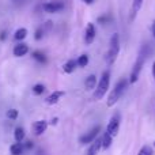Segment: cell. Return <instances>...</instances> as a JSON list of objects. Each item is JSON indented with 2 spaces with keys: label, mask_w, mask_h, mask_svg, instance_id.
I'll return each instance as SVG.
<instances>
[{
  "label": "cell",
  "mask_w": 155,
  "mask_h": 155,
  "mask_svg": "<svg viewBox=\"0 0 155 155\" xmlns=\"http://www.w3.org/2000/svg\"><path fill=\"white\" fill-rule=\"evenodd\" d=\"M109 86H110V71L107 70V71H105V72H102L101 79L98 80V83H97V86H95L93 98L95 99V101L102 99L105 94L107 93V90H109Z\"/></svg>",
  "instance_id": "obj_1"
},
{
  "label": "cell",
  "mask_w": 155,
  "mask_h": 155,
  "mask_svg": "<svg viewBox=\"0 0 155 155\" xmlns=\"http://www.w3.org/2000/svg\"><path fill=\"white\" fill-rule=\"evenodd\" d=\"M118 53H120V35L116 33V34L112 35L109 42V49H107V53L105 56V60H106L107 65H112L113 63L117 60Z\"/></svg>",
  "instance_id": "obj_2"
},
{
  "label": "cell",
  "mask_w": 155,
  "mask_h": 155,
  "mask_svg": "<svg viewBox=\"0 0 155 155\" xmlns=\"http://www.w3.org/2000/svg\"><path fill=\"white\" fill-rule=\"evenodd\" d=\"M127 84H128V82H127L125 79H120V80H118L117 84L114 86V88H113L112 93H110L109 97H107V102H106L107 106L112 107V106H114V105L117 104L118 99L121 98V95H123L124 91H125Z\"/></svg>",
  "instance_id": "obj_3"
},
{
  "label": "cell",
  "mask_w": 155,
  "mask_h": 155,
  "mask_svg": "<svg viewBox=\"0 0 155 155\" xmlns=\"http://www.w3.org/2000/svg\"><path fill=\"white\" fill-rule=\"evenodd\" d=\"M147 57H148V53H147V52L144 53V51L142 49V52L139 53V56H137L136 61H135V64H134V68H132L131 78H129V82H131V83L137 82V79H139V75H140V72H142L143 65H144L146 59H147Z\"/></svg>",
  "instance_id": "obj_4"
},
{
  "label": "cell",
  "mask_w": 155,
  "mask_h": 155,
  "mask_svg": "<svg viewBox=\"0 0 155 155\" xmlns=\"http://www.w3.org/2000/svg\"><path fill=\"white\" fill-rule=\"evenodd\" d=\"M102 131V128H101V125H97V127H94L91 131H88L86 135H83V136H80V139H79V142L82 143V144H90L91 142H94V140L97 139V136L99 135V132Z\"/></svg>",
  "instance_id": "obj_5"
},
{
  "label": "cell",
  "mask_w": 155,
  "mask_h": 155,
  "mask_svg": "<svg viewBox=\"0 0 155 155\" xmlns=\"http://www.w3.org/2000/svg\"><path fill=\"white\" fill-rule=\"evenodd\" d=\"M118 129H120V114H118V113H116V114L110 118L109 124H107L106 132L110 135V136L114 137L116 135L118 134Z\"/></svg>",
  "instance_id": "obj_6"
},
{
  "label": "cell",
  "mask_w": 155,
  "mask_h": 155,
  "mask_svg": "<svg viewBox=\"0 0 155 155\" xmlns=\"http://www.w3.org/2000/svg\"><path fill=\"white\" fill-rule=\"evenodd\" d=\"M44 11L48 14H54V12H59L64 8V3L60 2V0H53V2H48L42 5Z\"/></svg>",
  "instance_id": "obj_7"
},
{
  "label": "cell",
  "mask_w": 155,
  "mask_h": 155,
  "mask_svg": "<svg viewBox=\"0 0 155 155\" xmlns=\"http://www.w3.org/2000/svg\"><path fill=\"white\" fill-rule=\"evenodd\" d=\"M95 35H97V30L95 26L93 23H88L87 27H86V33H84V42L86 45H91L95 40Z\"/></svg>",
  "instance_id": "obj_8"
},
{
  "label": "cell",
  "mask_w": 155,
  "mask_h": 155,
  "mask_svg": "<svg viewBox=\"0 0 155 155\" xmlns=\"http://www.w3.org/2000/svg\"><path fill=\"white\" fill-rule=\"evenodd\" d=\"M46 128H48V121H45V120L35 121V123L33 124V132H34V135H37V136L42 135L44 132L46 131Z\"/></svg>",
  "instance_id": "obj_9"
},
{
  "label": "cell",
  "mask_w": 155,
  "mask_h": 155,
  "mask_svg": "<svg viewBox=\"0 0 155 155\" xmlns=\"http://www.w3.org/2000/svg\"><path fill=\"white\" fill-rule=\"evenodd\" d=\"M64 94H65L64 91H53L51 95L46 97L45 102L48 105H54V104H57V102L61 99V97H64Z\"/></svg>",
  "instance_id": "obj_10"
},
{
  "label": "cell",
  "mask_w": 155,
  "mask_h": 155,
  "mask_svg": "<svg viewBox=\"0 0 155 155\" xmlns=\"http://www.w3.org/2000/svg\"><path fill=\"white\" fill-rule=\"evenodd\" d=\"M101 150V137H97L94 142L90 143V147L87 150V154L86 155H97Z\"/></svg>",
  "instance_id": "obj_11"
},
{
  "label": "cell",
  "mask_w": 155,
  "mask_h": 155,
  "mask_svg": "<svg viewBox=\"0 0 155 155\" xmlns=\"http://www.w3.org/2000/svg\"><path fill=\"white\" fill-rule=\"evenodd\" d=\"M12 52H14V56L22 57V56H25V54L29 52V46H27L26 44L21 42V44H18V45L14 46V51Z\"/></svg>",
  "instance_id": "obj_12"
},
{
  "label": "cell",
  "mask_w": 155,
  "mask_h": 155,
  "mask_svg": "<svg viewBox=\"0 0 155 155\" xmlns=\"http://www.w3.org/2000/svg\"><path fill=\"white\" fill-rule=\"evenodd\" d=\"M113 143V136H110L107 132H104L101 136V150H107Z\"/></svg>",
  "instance_id": "obj_13"
},
{
  "label": "cell",
  "mask_w": 155,
  "mask_h": 155,
  "mask_svg": "<svg viewBox=\"0 0 155 155\" xmlns=\"http://www.w3.org/2000/svg\"><path fill=\"white\" fill-rule=\"evenodd\" d=\"M76 67H78L76 60H68V61L63 65V71H64L65 74H72Z\"/></svg>",
  "instance_id": "obj_14"
},
{
  "label": "cell",
  "mask_w": 155,
  "mask_h": 155,
  "mask_svg": "<svg viewBox=\"0 0 155 155\" xmlns=\"http://www.w3.org/2000/svg\"><path fill=\"white\" fill-rule=\"evenodd\" d=\"M97 76L95 75H90V76H87L86 78V80H84V87L87 88V90H91V88H95V86H97Z\"/></svg>",
  "instance_id": "obj_15"
},
{
  "label": "cell",
  "mask_w": 155,
  "mask_h": 155,
  "mask_svg": "<svg viewBox=\"0 0 155 155\" xmlns=\"http://www.w3.org/2000/svg\"><path fill=\"white\" fill-rule=\"evenodd\" d=\"M26 37H27V29H25V27L18 29L15 31V34H14V38H15L16 41H22V40H25Z\"/></svg>",
  "instance_id": "obj_16"
},
{
  "label": "cell",
  "mask_w": 155,
  "mask_h": 155,
  "mask_svg": "<svg viewBox=\"0 0 155 155\" xmlns=\"http://www.w3.org/2000/svg\"><path fill=\"white\" fill-rule=\"evenodd\" d=\"M10 151L12 155H21L23 153V146H22V143H14L10 147Z\"/></svg>",
  "instance_id": "obj_17"
},
{
  "label": "cell",
  "mask_w": 155,
  "mask_h": 155,
  "mask_svg": "<svg viewBox=\"0 0 155 155\" xmlns=\"http://www.w3.org/2000/svg\"><path fill=\"white\" fill-rule=\"evenodd\" d=\"M14 136H15V140H16V142H18V143H22V140L25 139V129H23V128H21V127L15 128Z\"/></svg>",
  "instance_id": "obj_18"
},
{
  "label": "cell",
  "mask_w": 155,
  "mask_h": 155,
  "mask_svg": "<svg viewBox=\"0 0 155 155\" xmlns=\"http://www.w3.org/2000/svg\"><path fill=\"white\" fill-rule=\"evenodd\" d=\"M76 63H78V67L84 68L86 65L88 64V56H87V54H82V56L76 60Z\"/></svg>",
  "instance_id": "obj_19"
},
{
  "label": "cell",
  "mask_w": 155,
  "mask_h": 155,
  "mask_svg": "<svg viewBox=\"0 0 155 155\" xmlns=\"http://www.w3.org/2000/svg\"><path fill=\"white\" fill-rule=\"evenodd\" d=\"M33 59H35L37 61H40V63H46V57H45V54L42 53V52H38V51H35V52H33Z\"/></svg>",
  "instance_id": "obj_20"
},
{
  "label": "cell",
  "mask_w": 155,
  "mask_h": 155,
  "mask_svg": "<svg viewBox=\"0 0 155 155\" xmlns=\"http://www.w3.org/2000/svg\"><path fill=\"white\" fill-rule=\"evenodd\" d=\"M142 5H143V0H134L132 2V12L136 15V12L142 8Z\"/></svg>",
  "instance_id": "obj_21"
},
{
  "label": "cell",
  "mask_w": 155,
  "mask_h": 155,
  "mask_svg": "<svg viewBox=\"0 0 155 155\" xmlns=\"http://www.w3.org/2000/svg\"><path fill=\"white\" fill-rule=\"evenodd\" d=\"M137 155H153V148H151L150 146L146 144V146H143V147L139 150Z\"/></svg>",
  "instance_id": "obj_22"
},
{
  "label": "cell",
  "mask_w": 155,
  "mask_h": 155,
  "mask_svg": "<svg viewBox=\"0 0 155 155\" xmlns=\"http://www.w3.org/2000/svg\"><path fill=\"white\" fill-rule=\"evenodd\" d=\"M44 91H45V86L41 84V83H38V84H35L34 87H33V94H34V95H40Z\"/></svg>",
  "instance_id": "obj_23"
},
{
  "label": "cell",
  "mask_w": 155,
  "mask_h": 155,
  "mask_svg": "<svg viewBox=\"0 0 155 155\" xmlns=\"http://www.w3.org/2000/svg\"><path fill=\"white\" fill-rule=\"evenodd\" d=\"M7 117L10 118V120H16V117H18V110L16 109H11L7 112Z\"/></svg>",
  "instance_id": "obj_24"
},
{
  "label": "cell",
  "mask_w": 155,
  "mask_h": 155,
  "mask_svg": "<svg viewBox=\"0 0 155 155\" xmlns=\"http://www.w3.org/2000/svg\"><path fill=\"white\" fill-rule=\"evenodd\" d=\"M42 35H44V30L42 29H37L35 30V35H34V38L35 40H41V38H42Z\"/></svg>",
  "instance_id": "obj_25"
},
{
  "label": "cell",
  "mask_w": 155,
  "mask_h": 155,
  "mask_svg": "<svg viewBox=\"0 0 155 155\" xmlns=\"http://www.w3.org/2000/svg\"><path fill=\"white\" fill-rule=\"evenodd\" d=\"M25 147H26L27 150H30V148H33V142H30V140H29V142H26V146H25Z\"/></svg>",
  "instance_id": "obj_26"
},
{
  "label": "cell",
  "mask_w": 155,
  "mask_h": 155,
  "mask_svg": "<svg viewBox=\"0 0 155 155\" xmlns=\"http://www.w3.org/2000/svg\"><path fill=\"white\" fill-rule=\"evenodd\" d=\"M5 37H7V31H2V34H0V40L4 41Z\"/></svg>",
  "instance_id": "obj_27"
},
{
  "label": "cell",
  "mask_w": 155,
  "mask_h": 155,
  "mask_svg": "<svg viewBox=\"0 0 155 155\" xmlns=\"http://www.w3.org/2000/svg\"><path fill=\"white\" fill-rule=\"evenodd\" d=\"M151 30H153V35H154V40H155V21L153 22V26H151Z\"/></svg>",
  "instance_id": "obj_28"
},
{
  "label": "cell",
  "mask_w": 155,
  "mask_h": 155,
  "mask_svg": "<svg viewBox=\"0 0 155 155\" xmlns=\"http://www.w3.org/2000/svg\"><path fill=\"white\" fill-rule=\"evenodd\" d=\"M57 121H59V118H53V120L51 121V124L52 125H54V124H57Z\"/></svg>",
  "instance_id": "obj_29"
},
{
  "label": "cell",
  "mask_w": 155,
  "mask_h": 155,
  "mask_svg": "<svg viewBox=\"0 0 155 155\" xmlns=\"http://www.w3.org/2000/svg\"><path fill=\"white\" fill-rule=\"evenodd\" d=\"M153 76H154V79H155V61L153 63Z\"/></svg>",
  "instance_id": "obj_30"
},
{
  "label": "cell",
  "mask_w": 155,
  "mask_h": 155,
  "mask_svg": "<svg viewBox=\"0 0 155 155\" xmlns=\"http://www.w3.org/2000/svg\"><path fill=\"white\" fill-rule=\"evenodd\" d=\"M82 2H84L86 4H91V3H93L94 0H82Z\"/></svg>",
  "instance_id": "obj_31"
},
{
  "label": "cell",
  "mask_w": 155,
  "mask_h": 155,
  "mask_svg": "<svg viewBox=\"0 0 155 155\" xmlns=\"http://www.w3.org/2000/svg\"><path fill=\"white\" fill-rule=\"evenodd\" d=\"M154 146H155V142H154Z\"/></svg>",
  "instance_id": "obj_32"
}]
</instances>
